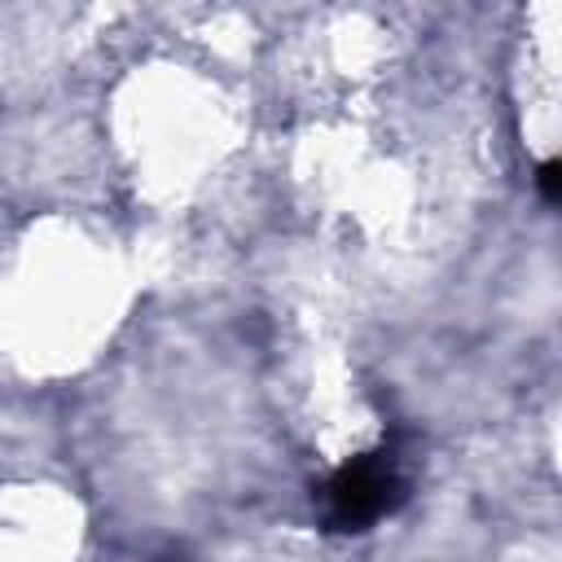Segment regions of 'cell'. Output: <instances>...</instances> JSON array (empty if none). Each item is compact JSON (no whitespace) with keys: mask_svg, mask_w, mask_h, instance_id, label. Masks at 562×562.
I'll use <instances>...</instances> for the list:
<instances>
[{"mask_svg":"<svg viewBox=\"0 0 562 562\" xmlns=\"http://www.w3.org/2000/svg\"><path fill=\"white\" fill-rule=\"evenodd\" d=\"M536 189H540V198H544L549 206L562 198V162H558V158H549V162L536 167Z\"/></svg>","mask_w":562,"mask_h":562,"instance_id":"obj_2","label":"cell"},{"mask_svg":"<svg viewBox=\"0 0 562 562\" xmlns=\"http://www.w3.org/2000/svg\"><path fill=\"white\" fill-rule=\"evenodd\" d=\"M408 501V479L395 443L342 461L321 487V518L329 531H369Z\"/></svg>","mask_w":562,"mask_h":562,"instance_id":"obj_1","label":"cell"}]
</instances>
